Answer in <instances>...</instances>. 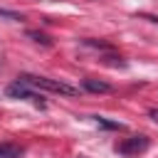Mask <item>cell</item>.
<instances>
[{"label":"cell","instance_id":"cell-7","mask_svg":"<svg viewBox=\"0 0 158 158\" xmlns=\"http://www.w3.org/2000/svg\"><path fill=\"white\" fill-rule=\"evenodd\" d=\"M27 35H30V37H32V40H35V42H42V44H44V47H49V44H52V42H49V37H47V35H40V32H35V30H30V32H27Z\"/></svg>","mask_w":158,"mask_h":158},{"label":"cell","instance_id":"cell-2","mask_svg":"<svg viewBox=\"0 0 158 158\" xmlns=\"http://www.w3.org/2000/svg\"><path fill=\"white\" fill-rule=\"evenodd\" d=\"M148 146H151V141H148L146 136H131V138H126V141L116 143V153H121V156H128V158H133V156L143 153V151H146Z\"/></svg>","mask_w":158,"mask_h":158},{"label":"cell","instance_id":"cell-4","mask_svg":"<svg viewBox=\"0 0 158 158\" xmlns=\"http://www.w3.org/2000/svg\"><path fill=\"white\" fill-rule=\"evenodd\" d=\"M81 84H84V89L91 91V94H109V91H111V86H109L106 81H101V79H84Z\"/></svg>","mask_w":158,"mask_h":158},{"label":"cell","instance_id":"cell-6","mask_svg":"<svg viewBox=\"0 0 158 158\" xmlns=\"http://www.w3.org/2000/svg\"><path fill=\"white\" fill-rule=\"evenodd\" d=\"M96 123H99L101 128H109V131H118V128H123V123H118V121H109V118H104V116H96Z\"/></svg>","mask_w":158,"mask_h":158},{"label":"cell","instance_id":"cell-3","mask_svg":"<svg viewBox=\"0 0 158 158\" xmlns=\"http://www.w3.org/2000/svg\"><path fill=\"white\" fill-rule=\"evenodd\" d=\"M7 96H12V99H30V101H35L40 109L44 106L42 96H37V94L30 89V84H25L22 79H17L15 84H10V86H7Z\"/></svg>","mask_w":158,"mask_h":158},{"label":"cell","instance_id":"cell-9","mask_svg":"<svg viewBox=\"0 0 158 158\" xmlns=\"http://www.w3.org/2000/svg\"><path fill=\"white\" fill-rule=\"evenodd\" d=\"M156 22H158V20H156Z\"/></svg>","mask_w":158,"mask_h":158},{"label":"cell","instance_id":"cell-1","mask_svg":"<svg viewBox=\"0 0 158 158\" xmlns=\"http://www.w3.org/2000/svg\"><path fill=\"white\" fill-rule=\"evenodd\" d=\"M20 79H22L25 84L35 86V89H44V91H54V94H64V96H74V94H79L77 86L64 84V81H59V79H47V77H35V74H22Z\"/></svg>","mask_w":158,"mask_h":158},{"label":"cell","instance_id":"cell-8","mask_svg":"<svg viewBox=\"0 0 158 158\" xmlns=\"http://www.w3.org/2000/svg\"><path fill=\"white\" fill-rule=\"evenodd\" d=\"M0 17H7V20H22L17 12H10V10H2V7H0Z\"/></svg>","mask_w":158,"mask_h":158},{"label":"cell","instance_id":"cell-5","mask_svg":"<svg viewBox=\"0 0 158 158\" xmlns=\"http://www.w3.org/2000/svg\"><path fill=\"white\" fill-rule=\"evenodd\" d=\"M20 156H22L20 146H12V143H2L0 146V158H20Z\"/></svg>","mask_w":158,"mask_h":158}]
</instances>
